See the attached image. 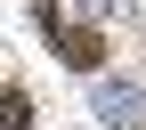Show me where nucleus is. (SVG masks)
<instances>
[{"label":"nucleus","mask_w":146,"mask_h":130,"mask_svg":"<svg viewBox=\"0 0 146 130\" xmlns=\"http://www.w3.org/2000/svg\"><path fill=\"white\" fill-rule=\"evenodd\" d=\"M0 130H33V89L25 81H0Z\"/></svg>","instance_id":"obj_3"},{"label":"nucleus","mask_w":146,"mask_h":130,"mask_svg":"<svg viewBox=\"0 0 146 130\" xmlns=\"http://www.w3.org/2000/svg\"><path fill=\"white\" fill-rule=\"evenodd\" d=\"M57 57H65L73 73H98V65H106V33H98V25H57Z\"/></svg>","instance_id":"obj_1"},{"label":"nucleus","mask_w":146,"mask_h":130,"mask_svg":"<svg viewBox=\"0 0 146 130\" xmlns=\"http://www.w3.org/2000/svg\"><path fill=\"white\" fill-rule=\"evenodd\" d=\"M138 106H146V98H138L130 81H98V114H106V122H122V130H130V122H138Z\"/></svg>","instance_id":"obj_2"}]
</instances>
